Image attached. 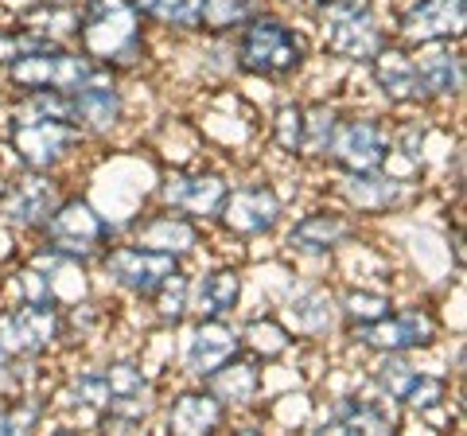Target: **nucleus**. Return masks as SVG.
<instances>
[{
	"label": "nucleus",
	"mask_w": 467,
	"mask_h": 436,
	"mask_svg": "<svg viewBox=\"0 0 467 436\" xmlns=\"http://www.w3.org/2000/svg\"><path fill=\"white\" fill-rule=\"evenodd\" d=\"M43 358H16L0 351V401L20 394H47L43 389Z\"/></svg>",
	"instance_id": "obj_34"
},
{
	"label": "nucleus",
	"mask_w": 467,
	"mask_h": 436,
	"mask_svg": "<svg viewBox=\"0 0 467 436\" xmlns=\"http://www.w3.org/2000/svg\"><path fill=\"white\" fill-rule=\"evenodd\" d=\"M101 273L113 288H121L125 296L133 300H152V293L164 285L171 273L183 269L180 257L171 254H160V250H149V245H137V242H121V245H109L106 254L98 257Z\"/></svg>",
	"instance_id": "obj_9"
},
{
	"label": "nucleus",
	"mask_w": 467,
	"mask_h": 436,
	"mask_svg": "<svg viewBox=\"0 0 467 436\" xmlns=\"http://www.w3.org/2000/svg\"><path fill=\"white\" fill-rule=\"evenodd\" d=\"M55 39H43L36 32H27V27L20 24H8V27H0V67H8V63H16L20 55H32L39 47H51Z\"/></svg>",
	"instance_id": "obj_40"
},
{
	"label": "nucleus",
	"mask_w": 467,
	"mask_h": 436,
	"mask_svg": "<svg viewBox=\"0 0 467 436\" xmlns=\"http://www.w3.org/2000/svg\"><path fill=\"white\" fill-rule=\"evenodd\" d=\"M370 67V78L374 86L382 90V98L398 109H417V106H429V94H425V82H420V70L413 59V47L389 39L382 51L367 63Z\"/></svg>",
	"instance_id": "obj_16"
},
{
	"label": "nucleus",
	"mask_w": 467,
	"mask_h": 436,
	"mask_svg": "<svg viewBox=\"0 0 467 436\" xmlns=\"http://www.w3.org/2000/svg\"><path fill=\"white\" fill-rule=\"evenodd\" d=\"M463 0H405L393 16V39L405 47H425L441 39H463Z\"/></svg>",
	"instance_id": "obj_13"
},
{
	"label": "nucleus",
	"mask_w": 467,
	"mask_h": 436,
	"mask_svg": "<svg viewBox=\"0 0 467 436\" xmlns=\"http://www.w3.org/2000/svg\"><path fill=\"white\" fill-rule=\"evenodd\" d=\"M355 242H358V223L339 207H316L308 214H300L285 234L288 254L308 257V261H324Z\"/></svg>",
	"instance_id": "obj_14"
},
{
	"label": "nucleus",
	"mask_w": 467,
	"mask_h": 436,
	"mask_svg": "<svg viewBox=\"0 0 467 436\" xmlns=\"http://www.w3.org/2000/svg\"><path fill=\"white\" fill-rule=\"evenodd\" d=\"M133 242L183 261V257L199 254L202 226L195 223V218H187V214L171 211V207H156V211H144L133 223Z\"/></svg>",
	"instance_id": "obj_20"
},
{
	"label": "nucleus",
	"mask_w": 467,
	"mask_h": 436,
	"mask_svg": "<svg viewBox=\"0 0 467 436\" xmlns=\"http://www.w3.org/2000/svg\"><path fill=\"white\" fill-rule=\"evenodd\" d=\"M265 0H202L199 32L202 36H234L245 20H254Z\"/></svg>",
	"instance_id": "obj_30"
},
{
	"label": "nucleus",
	"mask_w": 467,
	"mask_h": 436,
	"mask_svg": "<svg viewBox=\"0 0 467 436\" xmlns=\"http://www.w3.org/2000/svg\"><path fill=\"white\" fill-rule=\"evenodd\" d=\"M67 398H70V405H78V410L101 413L113 401L109 398V382H106V367H82V370H75V374H70V382H67Z\"/></svg>",
	"instance_id": "obj_37"
},
{
	"label": "nucleus",
	"mask_w": 467,
	"mask_h": 436,
	"mask_svg": "<svg viewBox=\"0 0 467 436\" xmlns=\"http://www.w3.org/2000/svg\"><path fill=\"white\" fill-rule=\"evenodd\" d=\"M63 195L67 192L58 171H12L0 183V226L20 230V234H39V226L47 223V214L58 207Z\"/></svg>",
	"instance_id": "obj_6"
},
{
	"label": "nucleus",
	"mask_w": 467,
	"mask_h": 436,
	"mask_svg": "<svg viewBox=\"0 0 467 436\" xmlns=\"http://www.w3.org/2000/svg\"><path fill=\"white\" fill-rule=\"evenodd\" d=\"M389 152L393 144L386 118H378V113H343L331 133L324 164H331L335 171H374L386 168Z\"/></svg>",
	"instance_id": "obj_7"
},
{
	"label": "nucleus",
	"mask_w": 467,
	"mask_h": 436,
	"mask_svg": "<svg viewBox=\"0 0 467 436\" xmlns=\"http://www.w3.org/2000/svg\"><path fill=\"white\" fill-rule=\"evenodd\" d=\"M350 339L374 355H389V351L409 355V351H425V347L441 339V319L425 304H405V308H389L374 324L350 327Z\"/></svg>",
	"instance_id": "obj_8"
},
{
	"label": "nucleus",
	"mask_w": 467,
	"mask_h": 436,
	"mask_svg": "<svg viewBox=\"0 0 467 436\" xmlns=\"http://www.w3.org/2000/svg\"><path fill=\"white\" fill-rule=\"evenodd\" d=\"M16 24L55 43H75L78 32V5L75 0H32L16 12Z\"/></svg>",
	"instance_id": "obj_27"
},
{
	"label": "nucleus",
	"mask_w": 467,
	"mask_h": 436,
	"mask_svg": "<svg viewBox=\"0 0 467 436\" xmlns=\"http://www.w3.org/2000/svg\"><path fill=\"white\" fill-rule=\"evenodd\" d=\"M5 144L20 160V168L58 171L86 149V133L70 118L27 113L20 106H12V113L5 118Z\"/></svg>",
	"instance_id": "obj_3"
},
{
	"label": "nucleus",
	"mask_w": 467,
	"mask_h": 436,
	"mask_svg": "<svg viewBox=\"0 0 467 436\" xmlns=\"http://www.w3.org/2000/svg\"><path fill=\"white\" fill-rule=\"evenodd\" d=\"M269 140H273L276 152L300 160V149H304V101H285V106L273 113Z\"/></svg>",
	"instance_id": "obj_39"
},
{
	"label": "nucleus",
	"mask_w": 467,
	"mask_h": 436,
	"mask_svg": "<svg viewBox=\"0 0 467 436\" xmlns=\"http://www.w3.org/2000/svg\"><path fill=\"white\" fill-rule=\"evenodd\" d=\"M393 39V27L382 20V8H367L350 20L339 24H324V51L331 59H343V63H362L367 67L378 51Z\"/></svg>",
	"instance_id": "obj_18"
},
{
	"label": "nucleus",
	"mask_w": 467,
	"mask_h": 436,
	"mask_svg": "<svg viewBox=\"0 0 467 436\" xmlns=\"http://www.w3.org/2000/svg\"><path fill=\"white\" fill-rule=\"evenodd\" d=\"M281 324L292 331V339H324L339 327V296L324 281H304L285 296Z\"/></svg>",
	"instance_id": "obj_17"
},
{
	"label": "nucleus",
	"mask_w": 467,
	"mask_h": 436,
	"mask_svg": "<svg viewBox=\"0 0 467 436\" xmlns=\"http://www.w3.org/2000/svg\"><path fill=\"white\" fill-rule=\"evenodd\" d=\"M393 308V296L382 293V288H347L339 296V319H347L350 327L358 324H374V319H382L386 312Z\"/></svg>",
	"instance_id": "obj_36"
},
{
	"label": "nucleus",
	"mask_w": 467,
	"mask_h": 436,
	"mask_svg": "<svg viewBox=\"0 0 467 436\" xmlns=\"http://www.w3.org/2000/svg\"><path fill=\"white\" fill-rule=\"evenodd\" d=\"M199 386H207L214 394V401L223 405L226 413L254 410L257 398H261V362H254L245 351H238L234 358H226L218 370H211Z\"/></svg>",
	"instance_id": "obj_24"
},
{
	"label": "nucleus",
	"mask_w": 467,
	"mask_h": 436,
	"mask_svg": "<svg viewBox=\"0 0 467 436\" xmlns=\"http://www.w3.org/2000/svg\"><path fill=\"white\" fill-rule=\"evenodd\" d=\"M230 413L214 401V394L207 386H195V389H183L175 394L164 410V425L171 432H183V436H202V432H218L226 429Z\"/></svg>",
	"instance_id": "obj_25"
},
{
	"label": "nucleus",
	"mask_w": 467,
	"mask_h": 436,
	"mask_svg": "<svg viewBox=\"0 0 467 436\" xmlns=\"http://www.w3.org/2000/svg\"><path fill=\"white\" fill-rule=\"evenodd\" d=\"M308 63V39L300 27H292L285 16L261 8L254 20H245L234 39V67L254 78L285 82Z\"/></svg>",
	"instance_id": "obj_2"
},
{
	"label": "nucleus",
	"mask_w": 467,
	"mask_h": 436,
	"mask_svg": "<svg viewBox=\"0 0 467 436\" xmlns=\"http://www.w3.org/2000/svg\"><path fill=\"white\" fill-rule=\"evenodd\" d=\"M152 312H156V324L160 327H180L187 316H192V277L180 269L171 273V277L164 281L152 293Z\"/></svg>",
	"instance_id": "obj_31"
},
{
	"label": "nucleus",
	"mask_w": 467,
	"mask_h": 436,
	"mask_svg": "<svg viewBox=\"0 0 467 436\" xmlns=\"http://www.w3.org/2000/svg\"><path fill=\"white\" fill-rule=\"evenodd\" d=\"M242 300V269L218 265L192 281V316L195 319H230Z\"/></svg>",
	"instance_id": "obj_26"
},
{
	"label": "nucleus",
	"mask_w": 467,
	"mask_h": 436,
	"mask_svg": "<svg viewBox=\"0 0 467 436\" xmlns=\"http://www.w3.org/2000/svg\"><path fill=\"white\" fill-rule=\"evenodd\" d=\"M47 420V394H20L0 401V436L8 432H36Z\"/></svg>",
	"instance_id": "obj_35"
},
{
	"label": "nucleus",
	"mask_w": 467,
	"mask_h": 436,
	"mask_svg": "<svg viewBox=\"0 0 467 436\" xmlns=\"http://www.w3.org/2000/svg\"><path fill=\"white\" fill-rule=\"evenodd\" d=\"M413 59L420 70V82H425L429 106L441 101L451 106L463 94V47L460 39H441V43H425V47H413Z\"/></svg>",
	"instance_id": "obj_22"
},
{
	"label": "nucleus",
	"mask_w": 467,
	"mask_h": 436,
	"mask_svg": "<svg viewBox=\"0 0 467 436\" xmlns=\"http://www.w3.org/2000/svg\"><path fill=\"white\" fill-rule=\"evenodd\" d=\"M339 199L347 202V214H362V218H378L389 211H401L409 202V183L389 176L386 168L374 171H339Z\"/></svg>",
	"instance_id": "obj_19"
},
{
	"label": "nucleus",
	"mask_w": 467,
	"mask_h": 436,
	"mask_svg": "<svg viewBox=\"0 0 467 436\" xmlns=\"http://www.w3.org/2000/svg\"><path fill=\"white\" fill-rule=\"evenodd\" d=\"M75 43L94 67L129 75L149 59V24L133 0H82Z\"/></svg>",
	"instance_id": "obj_1"
},
{
	"label": "nucleus",
	"mask_w": 467,
	"mask_h": 436,
	"mask_svg": "<svg viewBox=\"0 0 467 436\" xmlns=\"http://www.w3.org/2000/svg\"><path fill=\"white\" fill-rule=\"evenodd\" d=\"M113 234H117L113 223L86 195H63L58 207L47 214V223L39 226V242L82 261V265H94L113 245Z\"/></svg>",
	"instance_id": "obj_4"
},
{
	"label": "nucleus",
	"mask_w": 467,
	"mask_h": 436,
	"mask_svg": "<svg viewBox=\"0 0 467 436\" xmlns=\"http://www.w3.org/2000/svg\"><path fill=\"white\" fill-rule=\"evenodd\" d=\"M339 118H343V109L335 106V101H312V106H304V149H300V156L324 160Z\"/></svg>",
	"instance_id": "obj_33"
},
{
	"label": "nucleus",
	"mask_w": 467,
	"mask_h": 436,
	"mask_svg": "<svg viewBox=\"0 0 467 436\" xmlns=\"http://www.w3.org/2000/svg\"><path fill=\"white\" fill-rule=\"evenodd\" d=\"M451 394V386H448V378L441 374H429V370H417L413 374V382L405 386V394H401V410L409 413H432V410H441V405L448 401Z\"/></svg>",
	"instance_id": "obj_38"
},
{
	"label": "nucleus",
	"mask_w": 467,
	"mask_h": 436,
	"mask_svg": "<svg viewBox=\"0 0 467 436\" xmlns=\"http://www.w3.org/2000/svg\"><path fill=\"white\" fill-rule=\"evenodd\" d=\"M70 121H75L86 137H109L117 125L125 121V94L109 70H94L78 90L67 94Z\"/></svg>",
	"instance_id": "obj_15"
},
{
	"label": "nucleus",
	"mask_w": 467,
	"mask_h": 436,
	"mask_svg": "<svg viewBox=\"0 0 467 436\" xmlns=\"http://www.w3.org/2000/svg\"><path fill=\"white\" fill-rule=\"evenodd\" d=\"M230 192V183L223 171L214 168H171L164 180H160V207H171L195 223H214L218 211H223V199Z\"/></svg>",
	"instance_id": "obj_12"
},
{
	"label": "nucleus",
	"mask_w": 467,
	"mask_h": 436,
	"mask_svg": "<svg viewBox=\"0 0 467 436\" xmlns=\"http://www.w3.org/2000/svg\"><path fill=\"white\" fill-rule=\"evenodd\" d=\"M63 347V308L55 304H0V351L16 358H47Z\"/></svg>",
	"instance_id": "obj_10"
},
{
	"label": "nucleus",
	"mask_w": 467,
	"mask_h": 436,
	"mask_svg": "<svg viewBox=\"0 0 467 436\" xmlns=\"http://www.w3.org/2000/svg\"><path fill=\"white\" fill-rule=\"evenodd\" d=\"M238 339H242V351L254 362H281V358H288L292 347H296L292 331L276 316H254L250 324L238 327Z\"/></svg>",
	"instance_id": "obj_28"
},
{
	"label": "nucleus",
	"mask_w": 467,
	"mask_h": 436,
	"mask_svg": "<svg viewBox=\"0 0 467 436\" xmlns=\"http://www.w3.org/2000/svg\"><path fill=\"white\" fill-rule=\"evenodd\" d=\"M417 370H420V367H417V362L409 358L405 351L378 355V362L370 367V386L378 389V398H386V401L398 405L401 394H405V386L413 382V374H417Z\"/></svg>",
	"instance_id": "obj_32"
},
{
	"label": "nucleus",
	"mask_w": 467,
	"mask_h": 436,
	"mask_svg": "<svg viewBox=\"0 0 467 436\" xmlns=\"http://www.w3.org/2000/svg\"><path fill=\"white\" fill-rule=\"evenodd\" d=\"M5 70V86L12 94H36V90H55V94H70L94 75V63L86 59L78 47L70 43H51L32 55H20L16 63L0 67Z\"/></svg>",
	"instance_id": "obj_5"
},
{
	"label": "nucleus",
	"mask_w": 467,
	"mask_h": 436,
	"mask_svg": "<svg viewBox=\"0 0 467 436\" xmlns=\"http://www.w3.org/2000/svg\"><path fill=\"white\" fill-rule=\"evenodd\" d=\"M285 218V202L281 195L273 192V183L257 180V183H242V187H230L226 199H223V211H218L214 223L226 230L230 238H242V242H254V238H265L281 226Z\"/></svg>",
	"instance_id": "obj_11"
},
{
	"label": "nucleus",
	"mask_w": 467,
	"mask_h": 436,
	"mask_svg": "<svg viewBox=\"0 0 467 436\" xmlns=\"http://www.w3.org/2000/svg\"><path fill=\"white\" fill-rule=\"evenodd\" d=\"M398 410L386 398H362V394H343L327 405L324 429L331 432H367V436H386L398 432Z\"/></svg>",
	"instance_id": "obj_23"
},
{
	"label": "nucleus",
	"mask_w": 467,
	"mask_h": 436,
	"mask_svg": "<svg viewBox=\"0 0 467 436\" xmlns=\"http://www.w3.org/2000/svg\"><path fill=\"white\" fill-rule=\"evenodd\" d=\"M238 351H242V339L230 319H195V327L183 339V374L202 382L211 370H218Z\"/></svg>",
	"instance_id": "obj_21"
},
{
	"label": "nucleus",
	"mask_w": 467,
	"mask_h": 436,
	"mask_svg": "<svg viewBox=\"0 0 467 436\" xmlns=\"http://www.w3.org/2000/svg\"><path fill=\"white\" fill-rule=\"evenodd\" d=\"M144 24L164 27V32H183V36H199V12L202 0H133Z\"/></svg>",
	"instance_id": "obj_29"
}]
</instances>
